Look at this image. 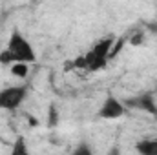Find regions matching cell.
Instances as JSON below:
<instances>
[{
  "label": "cell",
  "mask_w": 157,
  "mask_h": 155,
  "mask_svg": "<svg viewBox=\"0 0 157 155\" xmlns=\"http://www.w3.org/2000/svg\"><path fill=\"white\" fill-rule=\"evenodd\" d=\"M37 60V51L33 49L31 42L20 33V29H13L6 49L0 51V64H33Z\"/></svg>",
  "instance_id": "cell-1"
},
{
  "label": "cell",
  "mask_w": 157,
  "mask_h": 155,
  "mask_svg": "<svg viewBox=\"0 0 157 155\" xmlns=\"http://www.w3.org/2000/svg\"><path fill=\"white\" fill-rule=\"evenodd\" d=\"M112 44H113V39H104V40H101L99 44H95L93 49L86 57H82L80 66L86 68V70H93V71L104 68L106 62H108V57H110Z\"/></svg>",
  "instance_id": "cell-2"
},
{
  "label": "cell",
  "mask_w": 157,
  "mask_h": 155,
  "mask_svg": "<svg viewBox=\"0 0 157 155\" xmlns=\"http://www.w3.org/2000/svg\"><path fill=\"white\" fill-rule=\"evenodd\" d=\"M28 97V86H7L0 89V110L15 112Z\"/></svg>",
  "instance_id": "cell-3"
},
{
  "label": "cell",
  "mask_w": 157,
  "mask_h": 155,
  "mask_svg": "<svg viewBox=\"0 0 157 155\" xmlns=\"http://www.w3.org/2000/svg\"><path fill=\"white\" fill-rule=\"evenodd\" d=\"M128 115H130V110L115 95H108L102 100V104H101V108L97 112V117L102 119V120H119V119L128 117Z\"/></svg>",
  "instance_id": "cell-4"
},
{
  "label": "cell",
  "mask_w": 157,
  "mask_h": 155,
  "mask_svg": "<svg viewBox=\"0 0 157 155\" xmlns=\"http://www.w3.org/2000/svg\"><path fill=\"white\" fill-rule=\"evenodd\" d=\"M122 102L128 110H139V112H144V113L157 119V102H155V95L152 91H144V93L130 97Z\"/></svg>",
  "instance_id": "cell-5"
},
{
  "label": "cell",
  "mask_w": 157,
  "mask_h": 155,
  "mask_svg": "<svg viewBox=\"0 0 157 155\" xmlns=\"http://www.w3.org/2000/svg\"><path fill=\"white\" fill-rule=\"evenodd\" d=\"M135 152L139 155H157V139H143L135 142Z\"/></svg>",
  "instance_id": "cell-6"
},
{
  "label": "cell",
  "mask_w": 157,
  "mask_h": 155,
  "mask_svg": "<svg viewBox=\"0 0 157 155\" xmlns=\"http://www.w3.org/2000/svg\"><path fill=\"white\" fill-rule=\"evenodd\" d=\"M9 155H29V148H28V141H26V137L18 135V137L15 139Z\"/></svg>",
  "instance_id": "cell-7"
},
{
  "label": "cell",
  "mask_w": 157,
  "mask_h": 155,
  "mask_svg": "<svg viewBox=\"0 0 157 155\" xmlns=\"http://www.w3.org/2000/svg\"><path fill=\"white\" fill-rule=\"evenodd\" d=\"M70 155H95V152H93V148L88 144V142H78L77 146L71 150V153Z\"/></svg>",
  "instance_id": "cell-8"
},
{
  "label": "cell",
  "mask_w": 157,
  "mask_h": 155,
  "mask_svg": "<svg viewBox=\"0 0 157 155\" xmlns=\"http://www.w3.org/2000/svg\"><path fill=\"white\" fill-rule=\"evenodd\" d=\"M28 71H29L28 64H13V66H11V73H13L15 77L26 78L28 77Z\"/></svg>",
  "instance_id": "cell-9"
},
{
  "label": "cell",
  "mask_w": 157,
  "mask_h": 155,
  "mask_svg": "<svg viewBox=\"0 0 157 155\" xmlns=\"http://www.w3.org/2000/svg\"><path fill=\"white\" fill-rule=\"evenodd\" d=\"M106 155H122V153H121V148H119V146H113V148H112Z\"/></svg>",
  "instance_id": "cell-10"
}]
</instances>
